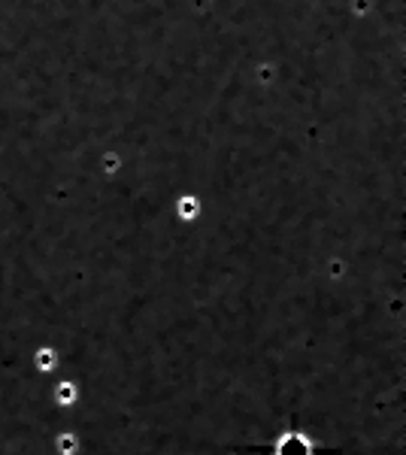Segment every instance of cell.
<instances>
[{
	"mask_svg": "<svg viewBox=\"0 0 406 455\" xmlns=\"http://www.w3.org/2000/svg\"><path fill=\"white\" fill-rule=\"evenodd\" d=\"M273 455H316V450H312V443L303 434L288 431V434H282L279 440H276Z\"/></svg>",
	"mask_w": 406,
	"mask_h": 455,
	"instance_id": "1",
	"label": "cell"
}]
</instances>
